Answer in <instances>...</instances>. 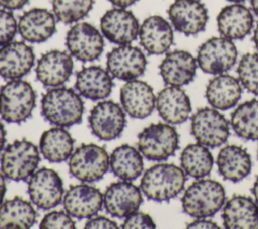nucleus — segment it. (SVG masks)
<instances>
[{"instance_id": "obj_1", "label": "nucleus", "mask_w": 258, "mask_h": 229, "mask_svg": "<svg viewBox=\"0 0 258 229\" xmlns=\"http://www.w3.org/2000/svg\"><path fill=\"white\" fill-rule=\"evenodd\" d=\"M85 106L80 95L71 88L54 87L41 99V114L49 123L70 127L82 121Z\"/></svg>"}, {"instance_id": "obj_2", "label": "nucleus", "mask_w": 258, "mask_h": 229, "mask_svg": "<svg viewBox=\"0 0 258 229\" xmlns=\"http://www.w3.org/2000/svg\"><path fill=\"white\" fill-rule=\"evenodd\" d=\"M186 182L183 169L173 163H157L142 176L140 188L149 200L167 202L179 195Z\"/></svg>"}, {"instance_id": "obj_3", "label": "nucleus", "mask_w": 258, "mask_h": 229, "mask_svg": "<svg viewBox=\"0 0 258 229\" xmlns=\"http://www.w3.org/2000/svg\"><path fill=\"white\" fill-rule=\"evenodd\" d=\"M225 202L226 192L222 184L204 178L194 182L181 198L183 212L195 219L213 217Z\"/></svg>"}, {"instance_id": "obj_4", "label": "nucleus", "mask_w": 258, "mask_h": 229, "mask_svg": "<svg viewBox=\"0 0 258 229\" xmlns=\"http://www.w3.org/2000/svg\"><path fill=\"white\" fill-rule=\"evenodd\" d=\"M35 103V92L24 80H10L0 88V117L8 123H20L28 119Z\"/></svg>"}, {"instance_id": "obj_5", "label": "nucleus", "mask_w": 258, "mask_h": 229, "mask_svg": "<svg viewBox=\"0 0 258 229\" xmlns=\"http://www.w3.org/2000/svg\"><path fill=\"white\" fill-rule=\"evenodd\" d=\"M39 160L37 146L23 138L13 141L2 150L0 167L5 178L14 182H24L34 174Z\"/></svg>"}, {"instance_id": "obj_6", "label": "nucleus", "mask_w": 258, "mask_h": 229, "mask_svg": "<svg viewBox=\"0 0 258 229\" xmlns=\"http://www.w3.org/2000/svg\"><path fill=\"white\" fill-rule=\"evenodd\" d=\"M178 146V132L167 122L152 123L138 134V150L148 160H166L174 155Z\"/></svg>"}, {"instance_id": "obj_7", "label": "nucleus", "mask_w": 258, "mask_h": 229, "mask_svg": "<svg viewBox=\"0 0 258 229\" xmlns=\"http://www.w3.org/2000/svg\"><path fill=\"white\" fill-rule=\"evenodd\" d=\"M110 157L103 146L84 143L76 148L69 159L71 175L84 182L100 181L109 169Z\"/></svg>"}, {"instance_id": "obj_8", "label": "nucleus", "mask_w": 258, "mask_h": 229, "mask_svg": "<svg viewBox=\"0 0 258 229\" xmlns=\"http://www.w3.org/2000/svg\"><path fill=\"white\" fill-rule=\"evenodd\" d=\"M190 133L197 142L215 148L223 145L230 135V122L213 107L198 109L190 117Z\"/></svg>"}, {"instance_id": "obj_9", "label": "nucleus", "mask_w": 258, "mask_h": 229, "mask_svg": "<svg viewBox=\"0 0 258 229\" xmlns=\"http://www.w3.org/2000/svg\"><path fill=\"white\" fill-rule=\"evenodd\" d=\"M238 50L233 40L214 36L203 42L197 52L198 67L206 74L219 75L230 71L236 64Z\"/></svg>"}, {"instance_id": "obj_10", "label": "nucleus", "mask_w": 258, "mask_h": 229, "mask_svg": "<svg viewBox=\"0 0 258 229\" xmlns=\"http://www.w3.org/2000/svg\"><path fill=\"white\" fill-rule=\"evenodd\" d=\"M66 45L74 58L81 62L98 60L104 49L103 34L89 22H78L67 32Z\"/></svg>"}, {"instance_id": "obj_11", "label": "nucleus", "mask_w": 258, "mask_h": 229, "mask_svg": "<svg viewBox=\"0 0 258 229\" xmlns=\"http://www.w3.org/2000/svg\"><path fill=\"white\" fill-rule=\"evenodd\" d=\"M28 195L33 205L49 210L60 204L63 196L62 180L48 167H41L29 178Z\"/></svg>"}, {"instance_id": "obj_12", "label": "nucleus", "mask_w": 258, "mask_h": 229, "mask_svg": "<svg viewBox=\"0 0 258 229\" xmlns=\"http://www.w3.org/2000/svg\"><path fill=\"white\" fill-rule=\"evenodd\" d=\"M89 126L92 133L102 140L118 137L126 126L124 109L114 101H102L90 112Z\"/></svg>"}, {"instance_id": "obj_13", "label": "nucleus", "mask_w": 258, "mask_h": 229, "mask_svg": "<svg viewBox=\"0 0 258 229\" xmlns=\"http://www.w3.org/2000/svg\"><path fill=\"white\" fill-rule=\"evenodd\" d=\"M171 25L184 35H196L205 30L209 14L200 0H174L167 10Z\"/></svg>"}, {"instance_id": "obj_14", "label": "nucleus", "mask_w": 258, "mask_h": 229, "mask_svg": "<svg viewBox=\"0 0 258 229\" xmlns=\"http://www.w3.org/2000/svg\"><path fill=\"white\" fill-rule=\"evenodd\" d=\"M147 60L137 46L121 44L107 54V71L113 78L131 81L142 76L146 70Z\"/></svg>"}, {"instance_id": "obj_15", "label": "nucleus", "mask_w": 258, "mask_h": 229, "mask_svg": "<svg viewBox=\"0 0 258 229\" xmlns=\"http://www.w3.org/2000/svg\"><path fill=\"white\" fill-rule=\"evenodd\" d=\"M102 34L112 43L121 45L134 41L139 33V22L130 10L115 7L106 11L100 20Z\"/></svg>"}, {"instance_id": "obj_16", "label": "nucleus", "mask_w": 258, "mask_h": 229, "mask_svg": "<svg viewBox=\"0 0 258 229\" xmlns=\"http://www.w3.org/2000/svg\"><path fill=\"white\" fill-rule=\"evenodd\" d=\"M103 198L106 211L118 218H124L136 212L143 201L140 189L130 181L124 180L109 185Z\"/></svg>"}, {"instance_id": "obj_17", "label": "nucleus", "mask_w": 258, "mask_h": 229, "mask_svg": "<svg viewBox=\"0 0 258 229\" xmlns=\"http://www.w3.org/2000/svg\"><path fill=\"white\" fill-rule=\"evenodd\" d=\"M74 62L71 53L52 49L43 53L37 61L35 74L37 80L45 87H59L72 76Z\"/></svg>"}, {"instance_id": "obj_18", "label": "nucleus", "mask_w": 258, "mask_h": 229, "mask_svg": "<svg viewBox=\"0 0 258 229\" xmlns=\"http://www.w3.org/2000/svg\"><path fill=\"white\" fill-rule=\"evenodd\" d=\"M35 55L31 46L23 41H10L0 46V77L21 79L32 69Z\"/></svg>"}, {"instance_id": "obj_19", "label": "nucleus", "mask_w": 258, "mask_h": 229, "mask_svg": "<svg viewBox=\"0 0 258 229\" xmlns=\"http://www.w3.org/2000/svg\"><path fill=\"white\" fill-rule=\"evenodd\" d=\"M197 59L183 49L165 54L159 65V74L167 86L182 87L194 81L197 73Z\"/></svg>"}, {"instance_id": "obj_20", "label": "nucleus", "mask_w": 258, "mask_h": 229, "mask_svg": "<svg viewBox=\"0 0 258 229\" xmlns=\"http://www.w3.org/2000/svg\"><path fill=\"white\" fill-rule=\"evenodd\" d=\"M63 208L68 214L77 219L95 216L103 206V194L91 185L72 186L63 197Z\"/></svg>"}, {"instance_id": "obj_21", "label": "nucleus", "mask_w": 258, "mask_h": 229, "mask_svg": "<svg viewBox=\"0 0 258 229\" xmlns=\"http://www.w3.org/2000/svg\"><path fill=\"white\" fill-rule=\"evenodd\" d=\"M120 101L124 111L133 118L148 117L155 108L156 98L153 89L144 81L131 80L122 86Z\"/></svg>"}, {"instance_id": "obj_22", "label": "nucleus", "mask_w": 258, "mask_h": 229, "mask_svg": "<svg viewBox=\"0 0 258 229\" xmlns=\"http://www.w3.org/2000/svg\"><path fill=\"white\" fill-rule=\"evenodd\" d=\"M56 30L53 12L45 8H31L25 11L17 22V31L28 42L40 43L50 38Z\"/></svg>"}, {"instance_id": "obj_23", "label": "nucleus", "mask_w": 258, "mask_h": 229, "mask_svg": "<svg viewBox=\"0 0 258 229\" xmlns=\"http://www.w3.org/2000/svg\"><path fill=\"white\" fill-rule=\"evenodd\" d=\"M138 37L147 53H165L173 43L172 25L160 15L148 16L139 27Z\"/></svg>"}, {"instance_id": "obj_24", "label": "nucleus", "mask_w": 258, "mask_h": 229, "mask_svg": "<svg viewBox=\"0 0 258 229\" xmlns=\"http://www.w3.org/2000/svg\"><path fill=\"white\" fill-rule=\"evenodd\" d=\"M252 11L241 3H232L221 9L217 16L220 34L231 40L245 38L253 29Z\"/></svg>"}, {"instance_id": "obj_25", "label": "nucleus", "mask_w": 258, "mask_h": 229, "mask_svg": "<svg viewBox=\"0 0 258 229\" xmlns=\"http://www.w3.org/2000/svg\"><path fill=\"white\" fill-rule=\"evenodd\" d=\"M222 219L228 229H258V204L244 195H234L223 206Z\"/></svg>"}, {"instance_id": "obj_26", "label": "nucleus", "mask_w": 258, "mask_h": 229, "mask_svg": "<svg viewBox=\"0 0 258 229\" xmlns=\"http://www.w3.org/2000/svg\"><path fill=\"white\" fill-rule=\"evenodd\" d=\"M155 107L159 116L169 124L183 123L191 112L188 95L183 89L175 86L165 87L157 94Z\"/></svg>"}, {"instance_id": "obj_27", "label": "nucleus", "mask_w": 258, "mask_h": 229, "mask_svg": "<svg viewBox=\"0 0 258 229\" xmlns=\"http://www.w3.org/2000/svg\"><path fill=\"white\" fill-rule=\"evenodd\" d=\"M217 167L219 175L226 181L239 183L247 178L252 169L251 155L241 145H225L218 153Z\"/></svg>"}, {"instance_id": "obj_28", "label": "nucleus", "mask_w": 258, "mask_h": 229, "mask_svg": "<svg viewBox=\"0 0 258 229\" xmlns=\"http://www.w3.org/2000/svg\"><path fill=\"white\" fill-rule=\"evenodd\" d=\"M243 93L239 79L228 75L219 74L211 79L206 88L208 103L215 109L226 111L237 105Z\"/></svg>"}, {"instance_id": "obj_29", "label": "nucleus", "mask_w": 258, "mask_h": 229, "mask_svg": "<svg viewBox=\"0 0 258 229\" xmlns=\"http://www.w3.org/2000/svg\"><path fill=\"white\" fill-rule=\"evenodd\" d=\"M113 80L110 73L99 67H85L77 73L75 88L80 95L98 101L107 98L113 89Z\"/></svg>"}, {"instance_id": "obj_30", "label": "nucleus", "mask_w": 258, "mask_h": 229, "mask_svg": "<svg viewBox=\"0 0 258 229\" xmlns=\"http://www.w3.org/2000/svg\"><path fill=\"white\" fill-rule=\"evenodd\" d=\"M36 221L32 204L21 197L8 199L0 204V228L27 229Z\"/></svg>"}, {"instance_id": "obj_31", "label": "nucleus", "mask_w": 258, "mask_h": 229, "mask_svg": "<svg viewBox=\"0 0 258 229\" xmlns=\"http://www.w3.org/2000/svg\"><path fill=\"white\" fill-rule=\"evenodd\" d=\"M40 151L50 162H61L73 153L74 139L70 132L61 126L45 130L39 140Z\"/></svg>"}, {"instance_id": "obj_32", "label": "nucleus", "mask_w": 258, "mask_h": 229, "mask_svg": "<svg viewBox=\"0 0 258 229\" xmlns=\"http://www.w3.org/2000/svg\"><path fill=\"white\" fill-rule=\"evenodd\" d=\"M110 168L119 179L134 181L143 171L142 154L129 144L117 146L110 155Z\"/></svg>"}, {"instance_id": "obj_33", "label": "nucleus", "mask_w": 258, "mask_h": 229, "mask_svg": "<svg viewBox=\"0 0 258 229\" xmlns=\"http://www.w3.org/2000/svg\"><path fill=\"white\" fill-rule=\"evenodd\" d=\"M180 165L185 175L194 179L209 176L214 165V158L208 146L199 142L186 145L180 154Z\"/></svg>"}, {"instance_id": "obj_34", "label": "nucleus", "mask_w": 258, "mask_h": 229, "mask_svg": "<svg viewBox=\"0 0 258 229\" xmlns=\"http://www.w3.org/2000/svg\"><path fill=\"white\" fill-rule=\"evenodd\" d=\"M230 124L240 138L258 140V99L240 104L232 112Z\"/></svg>"}, {"instance_id": "obj_35", "label": "nucleus", "mask_w": 258, "mask_h": 229, "mask_svg": "<svg viewBox=\"0 0 258 229\" xmlns=\"http://www.w3.org/2000/svg\"><path fill=\"white\" fill-rule=\"evenodd\" d=\"M56 20L71 24L80 21L92 10L94 0H51Z\"/></svg>"}, {"instance_id": "obj_36", "label": "nucleus", "mask_w": 258, "mask_h": 229, "mask_svg": "<svg viewBox=\"0 0 258 229\" xmlns=\"http://www.w3.org/2000/svg\"><path fill=\"white\" fill-rule=\"evenodd\" d=\"M237 73L241 85L248 92L258 96V53H245L239 61Z\"/></svg>"}, {"instance_id": "obj_37", "label": "nucleus", "mask_w": 258, "mask_h": 229, "mask_svg": "<svg viewBox=\"0 0 258 229\" xmlns=\"http://www.w3.org/2000/svg\"><path fill=\"white\" fill-rule=\"evenodd\" d=\"M17 32V21L11 10L0 8V46L12 41Z\"/></svg>"}, {"instance_id": "obj_38", "label": "nucleus", "mask_w": 258, "mask_h": 229, "mask_svg": "<svg viewBox=\"0 0 258 229\" xmlns=\"http://www.w3.org/2000/svg\"><path fill=\"white\" fill-rule=\"evenodd\" d=\"M39 227L41 229H52V228H64L75 229V221L72 216L63 211H52L42 218Z\"/></svg>"}, {"instance_id": "obj_39", "label": "nucleus", "mask_w": 258, "mask_h": 229, "mask_svg": "<svg viewBox=\"0 0 258 229\" xmlns=\"http://www.w3.org/2000/svg\"><path fill=\"white\" fill-rule=\"evenodd\" d=\"M123 229H140V228H155L156 225L152 218L143 212H134L128 215L123 222Z\"/></svg>"}, {"instance_id": "obj_40", "label": "nucleus", "mask_w": 258, "mask_h": 229, "mask_svg": "<svg viewBox=\"0 0 258 229\" xmlns=\"http://www.w3.org/2000/svg\"><path fill=\"white\" fill-rule=\"evenodd\" d=\"M85 228L88 229H101V228H118V225L115 221L104 217V216H97V217H91L85 224Z\"/></svg>"}, {"instance_id": "obj_41", "label": "nucleus", "mask_w": 258, "mask_h": 229, "mask_svg": "<svg viewBox=\"0 0 258 229\" xmlns=\"http://www.w3.org/2000/svg\"><path fill=\"white\" fill-rule=\"evenodd\" d=\"M187 228H219L218 224L208 218H197L186 226Z\"/></svg>"}, {"instance_id": "obj_42", "label": "nucleus", "mask_w": 258, "mask_h": 229, "mask_svg": "<svg viewBox=\"0 0 258 229\" xmlns=\"http://www.w3.org/2000/svg\"><path fill=\"white\" fill-rule=\"evenodd\" d=\"M29 0H0V6L8 10H17L25 6Z\"/></svg>"}, {"instance_id": "obj_43", "label": "nucleus", "mask_w": 258, "mask_h": 229, "mask_svg": "<svg viewBox=\"0 0 258 229\" xmlns=\"http://www.w3.org/2000/svg\"><path fill=\"white\" fill-rule=\"evenodd\" d=\"M110 3H112L116 7H121V8H127L134 3H136L138 0H108Z\"/></svg>"}, {"instance_id": "obj_44", "label": "nucleus", "mask_w": 258, "mask_h": 229, "mask_svg": "<svg viewBox=\"0 0 258 229\" xmlns=\"http://www.w3.org/2000/svg\"><path fill=\"white\" fill-rule=\"evenodd\" d=\"M6 193V183H5V177L2 174V171H0V204L2 203L4 196Z\"/></svg>"}, {"instance_id": "obj_45", "label": "nucleus", "mask_w": 258, "mask_h": 229, "mask_svg": "<svg viewBox=\"0 0 258 229\" xmlns=\"http://www.w3.org/2000/svg\"><path fill=\"white\" fill-rule=\"evenodd\" d=\"M5 141H6V130H5V127L2 123V121L0 120V153L2 152V150L4 148Z\"/></svg>"}, {"instance_id": "obj_46", "label": "nucleus", "mask_w": 258, "mask_h": 229, "mask_svg": "<svg viewBox=\"0 0 258 229\" xmlns=\"http://www.w3.org/2000/svg\"><path fill=\"white\" fill-rule=\"evenodd\" d=\"M252 194L255 198V201L256 203L258 204V177L256 178L254 184H253V187H252Z\"/></svg>"}, {"instance_id": "obj_47", "label": "nucleus", "mask_w": 258, "mask_h": 229, "mask_svg": "<svg viewBox=\"0 0 258 229\" xmlns=\"http://www.w3.org/2000/svg\"><path fill=\"white\" fill-rule=\"evenodd\" d=\"M253 42L258 50V24L256 25L255 29H254V33H253Z\"/></svg>"}, {"instance_id": "obj_48", "label": "nucleus", "mask_w": 258, "mask_h": 229, "mask_svg": "<svg viewBox=\"0 0 258 229\" xmlns=\"http://www.w3.org/2000/svg\"><path fill=\"white\" fill-rule=\"evenodd\" d=\"M251 7L253 12L258 16V0H251Z\"/></svg>"}, {"instance_id": "obj_49", "label": "nucleus", "mask_w": 258, "mask_h": 229, "mask_svg": "<svg viewBox=\"0 0 258 229\" xmlns=\"http://www.w3.org/2000/svg\"><path fill=\"white\" fill-rule=\"evenodd\" d=\"M227 1L232 2V3H242V2H244L245 0H227Z\"/></svg>"}, {"instance_id": "obj_50", "label": "nucleus", "mask_w": 258, "mask_h": 229, "mask_svg": "<svg viewBox=\"0 0 258 229\" xmlns=\"http://www.w3.org/2000/svg\"><path fill=\"white\" fill-rule=\"evenodd\" d=\"M257 156H258V148H257Z\"/></svg>"}]
</instances>
